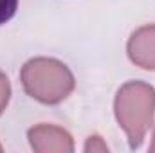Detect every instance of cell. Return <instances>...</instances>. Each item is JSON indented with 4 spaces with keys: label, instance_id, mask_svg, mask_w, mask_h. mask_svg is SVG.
Returning a JSON list of instances; mask_svg holds the SVG:
<instances>
[{
    "label": "cell",
    "instance_id": "8992f818",
    "mask_svg": "<svg viewBox=\"0 0 155 153\" xmlns=\"http://www.w3.org/2000/svg\"><path fill=\"white\" fill-rule=\"evenodd\" d=\"M11 96V86H9V79L5 77L4 72H0V114L5 110L7 101Z\"/></svg>",
    "mask_w": 155,
    "mask_h": 153
},
{
    "label": "cell",
    "instance_id": "6da1fadb",
    "mask_svg": "<svg viewBox=\"0 0 155 153\" xmlns=\"http://www.w3.org/2000/svg\"><path fill=\"white\" fill-rule=\"evenodd\" d=\"M155 88L143 81H128L116 96V117L124 130L130 148H139L153 122Z\"/></svg>",
    "mask_w": 155,
    "mask_h": 153
},
{
    "label": "cell",
    "instance_id": "3957f363",
    "mask_svg": "<svg viewBox=\"0 0 155 153\" xmlns=\"http://www.w3.org/2000/svg\"><path fill=\"white\" fill-rule=\"evenodd\" d=\"M31 148L38 153H71L74 142L69 132L52 124H40L29 130Z\"/></svg>",
    "mask_w": 155,
    "mask_h": 153
},
{
    "label": "cell",
    "instance_id": "277c9868",
    "mask_svg": "<svg viewBox=\"0 0 155 153\" xmlns=\"http://www.w3.org/2000/svg\"><path fill=\"white\" fill-rule=\"evenodd\" d=\"M128 56L135 65L155 70V25H144L130 36Z\"/></svg>",
    "mask_w": 155,
    "mask_h": 153
},
{
    "label": "cell",
    "instance_id": "52a82bcc",
    "mask_svg": "<svg viewBox=\"0 0 155 153\" xmlns=\"http://www.w3.org/2000/svg\"><path fill=\"white\" fill-rule=\"evenodd\" d=\"M85 151L87 153H94V151H108V146L103 142V139L101 137H97V135H92V137H88V141H87V144H85Z\"/></svg>",
    "mask_w": 155,
    "mask_h": 153
},
{
    "label": "cell",
    "instance_id": "9c48e42d",
    "mask_svg": "<svg viewBox=\"0 0 155 153\" xmlns=\"http://www.w3.org/2000/svg\"><path fill=\"white\" fill-rule=\"evenodd\" d=\"M0 151H2V146H0Z\"/></svg>",
    "mask_w": 155,
    "mask_h": 153
},
{
    "label": "cell",
    "instance_id": "ba28073f",
    "mask_svg": "<svg viewBox=\"0 0 155 153\" xmlns=\"http://www.w3.org/2000/svg\"><path fill=\"white\" fill-rule=\"evenodd\" d=\"M150 151L155 153V133H153V142H152V146H150Z\"/></svg>",
    "mask_w": 155,
    "mask_h": 153
},
{
    "label": "cell",
    "instance_id": "7a4b0ae2",
    "mask_svg": "<svg viewBox=\"0 0 155 153\" xmlns=\"http://www.w3.org/2000/svg\"><path fill=\"white\" fill-rule=\"evenodd\" d=\"M22 85L36 101L56 105L74 90V76L58 60L35 58L22 69Z\"/></svg>",
    "mask_w": 155,
    "mask_h": 153
},
{
    "label": "cell",
    "instance_id": "5b68a950",
    "mask_svg": "<svg viewBox=\"0 0 155 153\" xmlns=\"http://www.w3.org/2000/svg\"><path fill=\"white\" fill-rule=\"evenodd\" d=\"M18 7V0H0V25L9 22Z\"/></svg>",
    "mask_w": 155,
    "mask_h": 153
}]
</instances>
